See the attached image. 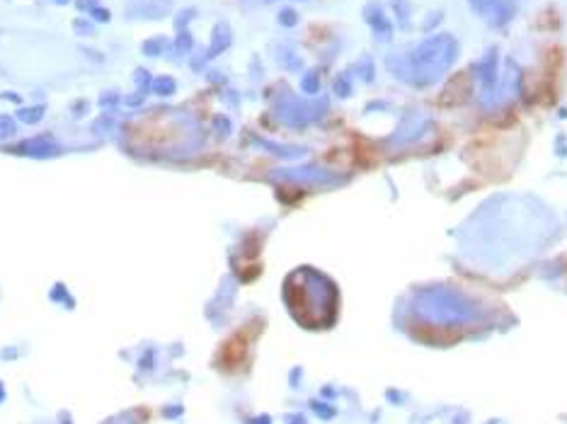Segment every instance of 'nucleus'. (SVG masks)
<instances>
[{
    "label": "nucleus",
    "mask_w": 567,
    "mask_h": 424,
    "mask_svg": "<svg viewBox=\"0 0 567 424\" xmlns=\"http://www.w3.org/2000/svg\"><path fill=\"white\" fill-rule=\"evenodd\" d=\"M15 133V124L10 122L8 116H0V139H8Z\"/></svg>",
    "instance_id": "f257e3e1"
}]
</instances>
